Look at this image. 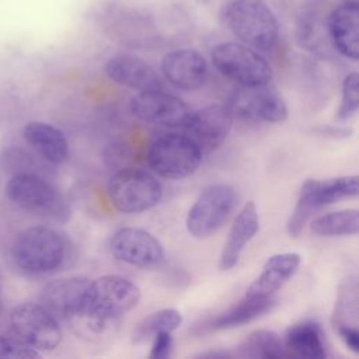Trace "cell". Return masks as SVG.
<instances>
[{
    "label": "cell",
    "instance_id": "obj_20",
    "mask_svg": "<svg viewBox=\"0 0 359 359\" xmlns=\"http://www.w3.org/2000/svg\"><path fill=\"white\" fill-rule=\"evenodd\" d=\"M282 341L287 356L307 359H324L327 356L323 328L314 320H304L290 325Z\"/></svg>",
    "mask_w": 359,
    "mask_h": 359
},
{
    "label": "cell",
    "instance_id": "obj_4",
    "mask_svg": "<svg viewBox=\"0 0 359 359\" xmlns=\"http://www.w3.org/2000/svg\"><path fill=\"white\" fill-rule=\"evenodd\" d=\"M108 196L116 210L140 213L161 201L163 187L144 170L122 168L109 178Z\"/></svg>",
    "mask_w": 359,
    "mask_h": 359
},
{
    "label": "cell",
    "instance_id": "obj_1",
    "mask_svg": "<svg viewBox=\"0 0 359 359\" xmlns=\"http://www.w3.org/2000/svg\"><path fill=\"white\" fill-rule=\"evenodd\" d=\"M11 252L20 269L42 275L62 266L66 258V243L56 230L46 226H34L17 234Z\"/></svg>",
    "mask_w": 359,
    "mask_h": 359
},
{
    "label": "cell",
    "instance_id": "obj_27",
    "mask_svg": "<svg viewBox=\"0 0 359 359\" xmlns=\"http://www.w3.org/2000/svg\"><path fill=\"white\" fill-rule=\"evenodd\" d=\"M182 324V314L177 309H161L144 317L133 330L132 339L135 344L151 339L157 332L175 331Z\"/></svg>",
    "mask_w": 359,
    "mask_h": 359
},
{
    "label": "cell",
    "instance_id": "obj_32",
    "mask_svg": "<svg viewBox=\"0 0 359 359\" xmlns=\"http://www.w3.org/2000/svg\"><path fill=\"white\" fill-rule=\"evenodd\" d=\"M316 133L320 136L325 137H332V139H345L352 135V130L348 128H335V126H320L314 129Z\"/></svg>",
    "mask_w": 359,
    "mask_h": 359
},
{
    "label": "cell",
    "instance_id": "obj_13",
    "mask_svg": "<svg viewBox=\"0 0 359 359\" xmlns=\"http://www.w3.org/2000/svg\"><path fill=\"white\" fill-rule=\"evenodd\" d=\"M90 283L91 280L83 276L55 279L42 289V304L50 313L72 320L87 310Z\"/></svg>",
    "mask_w": 359,
    "mask_h": 359
},
{
    "label": "cell",
    "instance_id": "obj_23",
    "mask_svg": "<svg viewBox=\"0 0 359 359\" xmlns=\"http://www.w3.org/2000/svg\"><path fill=\"white\" fill-rule=\"evenodd\" d=\"M302 192L309 196L318 210L325 205H331L346 198H356L359 194V177L344 175L325 181L309 180L302 185Z\"/></svg>",
    "mask_w": 359,
    "mask_h": 359
},
{
    "label": "cell",
    "instance_id": "obj_31",
    "mask_svg": "<svg viewBox=\"0 0 359 359\" xmlns=\"http://www.w3.org/2000/svg\"><path fill=\"white\" fill-rule=\"evenodd\" d=\"M344 344L355 353L359 352V328H345L338 332Z\"/></svg>",
    "mask_w": 359,
    "mask_h": 359
},
{
    "label": "cell",
    "instance_id": "obj_29",
    "mask_svg": "<svg viewBox=\"0 0 359 359\" xmlns=\"http://www.w3.org/2000/svg\"><path fill=\"white\" fill-rule=\"evenodd\" d=\"M359 107V76L356 72L349 73L342 81V98L337 112L338 119L351 118Z\"/></svg>",
    "mask_w": 359,
    "mask_h": 359
},
{
    "label": "cell",
    "instance_id": "obj_22",
    "mask_svg": "<svg viewBox=\"0 0 359 359\" xmlns=\"http://www.w3.org/2000/svg\"><path fill=\"white\" fill-rule=\"evenodd\" d=\"M276 300L272 296H244L234 306L210 320L206 327L210 331H222L241 327L269 313L273 309Z\"/></svg>",
    "mask_w": 359,
    "mask_h": 359
},
{
    "label": "cell",
    "instance_id": "obj_33",
    "mask_svg": "<svg viewBox=\"0 0 359 359\" xmlns=\"http://www.w3.org/2000/svg\"><path fill=\"white\" fill-rule=\"evenodd\" d=\"M0 313H1V300H0Z\"/></svg>",
    "mask_w": 359,
    "mask_h": 359
},
{
    "label": "cell",
    "instance_id": "obj_12",
    "mask_svg": "<svg viewBox=\"0 0 359 359\" xmlns=\"http://www.w3.org/2000/svg\"><path fill=\"white\" fill-rule=\"evenodd\" d=\"M233 115L245 119L279 123L287 118V107L282 95L268 84L241 87L227 105Z\"/></svg>",
    "mask_w": 359,
    "mask_h": 359
},
{
    "label": "cell",
    "instance_id": "obj_7",
    "mask_svg": "<svg viewBox=\"0 0 359 359\" xmlns=\"http://www.w3.org/2000/svg\"><path fill=\"white\" fill-rule=\"evenodd\" d=\"M237 202L236 191L226 184L205 188L187 215V230L195 238L215 234L229 219Z\"/></svg>",
    "mask_w": 359,
    "mask_h": 359
},
{
    "label": "cell",
    "instance_id": "obj_26",
    "mask_svg": "<svg viewBox=\"0 0 359 359\" xmlns=\"http://www.w3.org/2000/svg\"><path fill=\"white\" fill-rule=\"evenodd\" d=\"M310 230L321 237L355 236L359 231V210L342 209L321 215L311 220Z\"/></svg>",
    "mask_w": 359,
    "mask_h": 359
},
{
    "label": "cell",
    "instance_id": "obj_14",
    "mask_svg": "<svg viewBox=\"0 0 359 359\" xmlns=\"http://www.w3.org/2000/svg\"><path fill=\"white\" fill-rule=\"evenodd\" d=\"M233 118L234 115L227 105L212 104L191 112L184 128L202 150H213L227 139L233 126Z\"/></svg>",
    "mask_w": 359,
    "mask_h": 359
},
{
    "label": "cell",
    "instance_id": "obj_10",
    "mask_svg": "<svg viewBox=\"0 0 359 359\" xmlns=\"http://www.w3.org/2000/svg\"><path fill=\"white\" fill-rule=\"evenodd\" d=\"M129 109L143 122L167 128L184 126L192 112L182 100L161 88L139 91L130 98Z\"/></svg>",
    "mask_w": 359,
    "mask_h": 359
},
{
    "label": "cell",
    "instance_id": "obj_17",
    "mask_svg": "<svg viewBox=\"0 0 359 359\" xmlns=\"http://www.w3.org/2000/svg\"><path fill=\"white\" fill-rule=\"evenodd\" d=\"M259 230V216L257 206L252 201H248L237 217L234 219L227 240L223 244L220 258H219V269L229 271L231 269L240 259L245 245L251 241V238Z\"/></svg>",
    "mask_w": 359,
    "mask_h": 359
},
{
    "label": "cell",
    "instance_id": "obj_30",
    "mask_svg": "<svg viewBox=\"0 0 359 359\" xmlns=\"http://www.w3.org/2000/svg\"><path fill=\"white\" fill-rule=\"evenodd\" d=\"M151 349H150V358L151 359H165L170 356L171 349H172V335L168 331H161L157 332L153 338Z\"/></svg>",
    "mask_w": 359,
    "mask_h": 359
},
{
    "label": "cell",
    "instance_id": "obj_6",
    "mask_svg": "<svg viewBox=\"0 0 359 359\" xmlns=\"http://www.w3.org/2000/svg\"><path fill=\"white\" fill-rule=\"evenodd\" d=\"M215 67L241 87L268 84L272 77L269 63L252 48L236 42L220 43L212 49Z\"/></svg>",
    "mask_w": 359,
    "mask_h": 359
},
{
    "label": "cell",
    "instance_id": "obj_28",
    "mask_svg": "<svg viewBox=\"0 0 359 359\" xmlns=\"http://www.w3.org/2000/svg\"><path fill=\"white\" fill-rule=\"evenodd\" d=\"M39 352L22 342L11 330H0V359H31Z\"/></svg>",
    "mask_w": 359,
    "mask_h": 359
},
{
    "label": "cell",
    "instance_id": "obj_2",
    "mask_svg": "<svg viewBox=\"0 0 359 359\" xmlns=\"http://www.w3.org/2000/svg\"><path fill=\"white\" fill-rule=\"evenodd\" d=\"M230 31L255 50H271L279 36L276 18L264 0H233L226 8Z\"/></svg>",
    "mask_w": 359,
    "mask_h": 359
},
{
    "label": "cell",
    "instance_id": "obj_15",
    "mask_svg": "<svg viewBox=\"0 0 359 359\" xmlns=\"http://www.w3.org/2000/svg\"><path fill=\"white\" fill-rule=\"evenodd\" d=\"M161 72L170 84L189 91L203 86L208 77V63L194 49H175L164 55Z\"/></svg>",
    "mask_w": 359,
    "mask_h": 359
},
{
    "label": "cell",
    "instance_id": "obj_21",
    "mask_svg": "<svg viewBox=\"0 0 359 359\" xmlns=\"http://www.w3.org/2000/svg\"><path fill=\"white\" fill-rule=\"evenodd\" d=\"M24 139L36 153L52 164H62L69 157V143L66 136L56 126L34 121L25 125Z\"/></svg>",
    "mask_w": 359,
    "mask_h": 359
},
{
    "label": "cell",
    "instance_id": "obj_18",
    "mask_svg": "<svg viewBox=\"0 0 359 359\" xmlns=\"http://www.w3.org/2000/svg\"><path fill=\"white\" fill-rule=\"evenodd\" d=\"M328 29L335 49L352 59L359 57V7L356 1L338 6L330 15Z\"/></svg>",
    "mask_w": 359,
    "mask_h": 359
},
{
    "label": "cell",
    "instance_id": "obj_25",
    "mask_svg": "<svg viewBox=\"0 0 359 359\" xmlns=\"http://www.w3.org/2000/svg\"><path fill=\"white\" fill-rule=\"evenodd\" d=\"M358 282L348 278L338 289L335 306L331 316V324L337 332L345 328H358L359 320V296Z\"/></svg>",
    "mask_w": 359,
    "mask_h": 359
},
{
    "label": "cell",
    "instance_id": "obj_24",
    "mask_svg": "<svg viewBox=\"0 0 359 359\" xmlns=\"http://www.w3.org/2000/svg\"><path fill=\"white\" fill-rule=\"evenodd\" d=\"M234 356L248 359H269L287 356L282 338L269 330H257L248 334L236 348ZM231 355V356H233Z\"/></svg>",
    "mask_w": 359,
    "mask_h": 359
},
{
    "label": "cell",
    "instance_id": "obj_5",
    "mask_svg": "<svg viewBox=\"0 0 359 359\" xmlns=\"http://www.w3.org/2000/svg\"><path fill=\"white\" fill-rule=\"evenodd\" d=\"M6 191L8 198L25 210L52 216L59 220L69 217V206L59 189L35 172L20 171L14 174Z\"/></svg>",
    "mask_w": 359,
    "mask_h": 359
},
{
    "label": "cell",
    "instance_id": "obj_3",
    "mask_svg": "<svg viewBox=\"0 0 359 359\" xmlns=\"http://www.w3.org/2000/svg\"><path fill=\"white\" fill-rule=\"evenodd\" d=\"M147 163L157 175L181 180L198 170L202 163V149L188 135L167 133L150 143Z\"/></svg>",
    "mask_w": 359,
    "mask_h": 359
},
{
    "label": "cell",
    "instance_id": "obj_11",
    "mask_svg": "<svg viewBox=\"0 0 359 359\" xmlns=\"http://www.w3.org/2000/svg\"><path fill=\"white\" fill-rule=\"evenodd\" d=\"M109 250L116 259L139 268H156L165 257L161 243L151 233L137 227L116 230L111 237Z\"/></svg>",
    "mask_w": 359,
    "mask_h": 359
},
{
    "label": "cell",
    "instance_id": "obj_19",
    "mask_svg": "<svg viewBox=\"0 0 359 359\" xmlns=\"http://www.w3.org/2000/svg\"><path fill=\"white\" fill-rule=\"evenodd\" d=\"M300 261L297 252H280L269 257L258 278L245 290V296H272L297 272Z\"/></svg>",
    "mask_w": 359,
    "mask_h": 359
},
{
    "label": "cell",
    "instance_id": "obj_16",
    "mask_svg": "<svg viewBox=\"0 0 359 359\" xmlns=\"http://www.w3.org/2000/svg\"><path fill=\"white\" fill-rule=\"evenodd\" d=\"M107 76L119 86L144 91L163 87V79L146 60L128 53L112 56L105 65Z\"/></svg>",
    "mask_w": 359,
    "mask_h": 359
},
{
    "label": "cell",
    "instance_id": "obj_9",
    "mask_svg": "<svg viewBox=\"0 0 359 359\" xmlns=\"http://www.w3.org/2000/svg\"><path fill=\"white\" fill-rule=\"evenodd\" d=\"M140 289L121 275H104L90 283L88 306L84 313L116 321L122 314L137 306Z\"/></svg>",
    "mask_w": 359,
    "mask_h": 359
},
{
    "label": "cell",
    "instance_id": "obj_8",
    "mask_svg": "<svg viewBox=\"0 0 359 359\" xmlns=\"http://www.w3.org/2000/svg\"><path fill=\"white\" fill-rule=\"evenodd\" d=\"M10 330L27 345L39 351H52L62 341V330L43 304L21 303L11 310Z\"/></svg>",
    "mask_w": 359,
    "mask_h": 359
}]
</instances>
